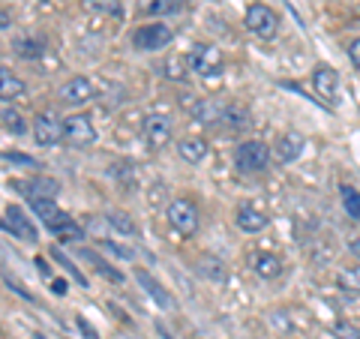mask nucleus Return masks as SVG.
I'll use <instances>...</instances> for the list:
<instances>
[{
	"instance_id": "1",
	"label": "nucleus",
	"mask_w": 360,
	"mask_h": 339,
	"mask_svg": "<svg viewBox=\"0 0 360 339\" xmlns=\"http://www.w3.org/2000/svg\"><path fill=\"white\" fill-rule=\"evenodd\" d=\"M165 219L180 237H193L201 225V213L193 198H174V201H168V207H165Z\"/></svg>"
},
{
	"instance_id": "2",
	"label": "nucleus",
	"mask_w": 360,
	"mask_h": 339,
	"mask_svg": "<svg viewBox=\"0 0 360 339\" xmlns=\"http://www.w3.org/2000/svg\"><path fill=\"white\" fill-rule=\"evenodd\" d=\"M186 66H189L193 75L217 78L225 70V58H222V51L217 49V45H195V49L186 54Z\"/></svg>"
},
{
	"instance_id": "3",
	"label": "nucleus",
	"mask_w": 360,
	"mask_h": 339,
	"mask_svg": "<svg viewBox=\"0 0 360 339\" xmlns=\"http://www.w3.org/2000/svg\"><path fill=\"white\" fill-rule=\"evenodd\" d=\"M234 165H238V172H243V174L264 172L270 165V148L258 139L243 141V144H238V151H234Z\"/></svg>"
},
{
	"instance_id": "4",
	"label": "nucleus",
	"mask_w": 360,
	"mask_h": 339,
	"mask_svg": "<svg viewBox=\"0 0 360 339\" xmlns=\"http://www.w3.org/2000/svg\"><path fill=\"white\" fill-rule=\"evenodd\" d=\"M174 39V30L162 25V21H148V25L135 27L132 33V45L139 51H162L165 45H172Z\"/></svg>"
},
{
	"instance_id": "5",
	"label": "nucleus",
	"mask_w": 360,
	"mask_h": 339,
	"mask_svg": "<svg viewBox=\"0 0 360 339\" xmlns=\"http://www.w3.org/2000/svg\"><path fill=\"white\" fill-rule=\"evenodd\" d=\"M243 25L258 39H274L276 30H279V18H276V13L270 6L252 4L250 9H246V15H243Z\"/></svg>"
},
{
	"instance_id": "6",
	"label": "nucleus",
	"mask_w": 360,
	"mask_h": 339,
	"mask_svg": "<svg viewBox=\"0 0 360 339\" xmlns=\"http://www.w3.org/2000/svg\"><path fill=\"white\" fill-rule=\"evenodd\" d=\"M63 141L75 151H84L96 141V129H94V120L87 115H70L63 120Z\"/></svg>"
},
{
	"instance_id": "7",
	"label": "nucleus",
	"mask_w": 360,
	"mask_h": 339,
	"mask_svg": "<svg viewBox=\"0 0 360 339\" xmlns=\"http://www.w3.org/2000/svg\"><path fill=\"white\" fill-rule=\"evenodd\" d=\"M4 229H6V234H13V237H18V241H25V243H37L39 241L37 222H33L27 217V210L18 207V205H9L4 210Z\"/></svg>"
},
{
	"instance_id": "8",
	"label": "nucleus",
	"mask_w": 360,
	"mask_h": 339,
	"mask_svg": "<svg viewBox=\"0 0 360 339\" xmlns=\"http://www.w3.org/2000/svg\"><path fill=\"white\" fill-rule=\"evenodd\" d=\"M312 90L321 105H330V108L336 105V99H340V75H336L333 66H319L312 72Z\"/></svg>"
},
{
	"instance_id": "9",
	"label": "nucleus",
	"mask_w": 360,
	"mask_h": 339,
	"mask_svg": "<svg viewBox=\"0 0 360 339\" xmlns=\"http://www.w3.org/2000/svg\"><path fill=\"white\" fill-rule=\"evenodd\" d=\"M33 139H37L39 148H54V144L63 141V120H58L51 111H42V115L33 117Z\"/></svg>"
},
{
	"instance_id": "10",
	"label": "nucleus",
	"mask_w": 360,
	"mask_h": 339,
	"mask_svg": "<svg viewBox=\"0 0 360 339\" xmlns=\"http://www.w3.org/2000/svg\"><path fill=\"white\" fill-rule=\"evenodd\" d=\"M58 96H60L63 105H84V103H90V99L96 96V87H94V82H90L87 75H72L70 82L60 84Z\"/></svg>"
},
{
	"instance_id": "11",
	"label": "nucleus",
	"mask_w": 360,
	"mask_h": 339,
	"mask_svg": "<svg viewBox=\"0 0 360 339\" xmlns=\"http://www.w3.org/2000/svg\"><path fill=\"white\" fill-rule=\"evenodd\" d=\"M141 132H144V141H148V148L150 151H160V148H165V144L172 141L174 127H172V120H168L165 115H150V117H144Z\"/></svg>"
},
{
	"instance_id": "12",
	"label": "nucleus",
	"mask_w": 360,
	"mask_h": 339,
	"mask_svg": "<svg viewBox=\"0 0 360 339\" xmlns=\"http://www.w3.org/2000/svg\"><path fill=\"white\" fill-rule=\"evenodd\" d=\"M303 148H307V141H303L300 132H285V135H279V141L274 148V156H276V162L291 165V162H297L303 156Z\"/></svg>"
},
{
	"instance_id": "13",
	"label": "nucleus",
	"mask_w": 360,
	"mask_h": 339,
	"mask_svg": "<svg viewBox=\"0 0 360 339\" xmlns=\"http://www.w3.org/2000/svg\"><path fill=\"white\" fill-rule=\"evenodd\" d=\"M234 225H238L243 234H258V231L267 229L270 219H267V213L255 210L252 205H240L238 210H234Z\"/></svg>"
},
{
	"instance_id": "14",
	"label": "nucleus",
	"mask_w": 360,
	"mask_h": 339,
	"mask_svg": "<svg viewBox=\"0 0 360 339\" xmlns=\"http://www.w3.org/2000/svg\"><path fill=\"white\" fill-rule=\"evenodd\" d=\"M18 189L27 196V201L30 198H51L54 201V196H60V184L54 177H45V174H37V177L25 180V184H18Z\"/></svg>"
},
{
	"instance_id": "15",
	"label": "nucleus",
	"mask_w": 360,
	"mask_h": 339,
	"mask_svg": "<svg viewBox=\"0 0 360 339\" xmlns=\"http://www.w3.org/2000/svg\"><path fill=\"white\" fill-rule=\"evenodd\" d=\"M135 279H139V286H141L144 291H148V298H150L160 309H174V298L168 295V291H165V288L160 286V282H156V279L148 274V270H135Z\"/></svg>"
},
{
	"instance_id": "16",
	"label": "nucleus",
	"mask_w": 360,
	"mask_h": 339,
	"mask_svg": "<svg viewBox=\"0 0 360 339\" xmlns=\"http://www.w3.org/2000/svg\"><path fill=\"white\" fill-rule=\"evenodd\" d=\"M250 123H252L250 108L240 105V103H229V105H225V111H222V123H219V127H225L229 132H243Z\"/></svg>"
},
{
	"instance_id": "17",
	"label": "nucleus",
	"mask_w": 360,
	"mask_h": 339,
	"mask_svg": "<svg viewBox=\"0 0 360 339\" xmlns=\"http://www.w3.org/2000/svg\"><path fill=\"white\" fill-rule=\"evenodd\" d=\"M189 111H193V117H195L198 123H205V127H217V123H222L225 105L217 103V99H198V103L189 108Z\"/></svg>"
},
{
	"instance_id": "18",
	"label": "nucleus",
	"mask_w": 360,
	"mask_h": 339,
	"mask_svg": "<svg viewBox=\"0 0 360 339\" xmlns=\"http://www.w3.org/2000/svg\"><path fill=\"white\" fill-rule=\"evenodd\" d=\"M25 94H27L25 82H21L9 66H4V70H0V99H4V103H13V99H21Z\"/></svg>"
},
{
	"instance_id": "19",
	"label": "nucleus",
	"mask_w": 360,
	"mask_h": 339,
	"mask_svg": "<svg viewBox=\"0 0 360 339\" xmlns=\"http://www.w3.org/2000/svg\"><path fill=\"white\" fill-rule=\"evenodd\" d=\"M49 231L54 237H60V241H82V237H84V229L70 217V213H60V217L49 225Z\"/></svg>"
},
{
	"instance_id": "20",
	"label": "nucleus",
	"mask_w": 360,
	"mask_h": 339,
	"mask_svg": "<svg viewBox=\"0 0 360 339\" xmlns=\"http://www.w3.org/2000/svg\"><path fill=\"white\" fill-rule=\"evenodd\" d=\"M177 153H180V160H186L189 165H198L207 160V141L205 139H184L177 144Z\"/></svg>"
},
{
	"instance_id": "21",
	"label": "nucleus",
	"mask_w": 360,
	"mask_h": 339,
	"mask_svg": "<svg viewBox=\"0 0 360 339\" xmlns=\"http://www.w3.org/2000/svg\"><path fill=\"white\" fill-rule=\"evenodd\" d=\"M252 270L262 279H276L279 274H283V262H279L276 255H270V252H255L252 255Z\"/></svg>"
},
{
	"instance_id": "22",
	"label": "nucleus",
	"mask_w": 360,
	"mask_h": 339,
	"mask_svg": "<svg viewBox=\"0 0 360 339\" xmlns=\"http://www.w3.org/2000/svg\"><path fill=\"white\" fill-rule=\"evenodd\" d=\"M78 255H82L84 262L94 264V270H96L99 276H105V279H111V282H123V274H120V270L111 267L99 252H94V250H87V246H82V250H78Z\"/></svg>"
},
{
	"instance_id": "23",
	"label": "nucleus",
	"mask_w": 360,
	"mask_h": 339,
	"mask_svg": "<svg viewBox=\"0 0 360 339\" xmlns=\"http://www.w3.org/2000/svg\"><path fill=\"white\" fill-rule=\"evenodd\" d=\"M0 120H4V129L9 135H25L27 132V123H25V117H21V111L13 108V103H4V108H0Z\"/></svg>"
},
{
	"instance_id": "24",
	"label": "nucleus",
	"mask_w": 360,
	"mask_h": 339,
	"mask_svg": "<svg viewBox=\"0 0 360 339\" xmlns=\"http://www.w3.org/2000/svg\"><path fill=\"white\" fill-rule=\"evenodd\" d=\"M105 222L115 229L117 234H127V237H139V225L132 222L129 213H123V210H111L105 213Z\"/></svg>"
},
{
	"instance_id": "25",
	"label": "nucleus",
	"mask_w": 360,
	"mask_h": 339,
	"mask_svg": "<svg viewBox=\"0 0 360 339\" xmlns=\"http://www.w3.org/2000/svg\"><path fill=\"white\" fill-rule=\"evenodd\" d=\"M30 210L37 213V219H42L45 229H49V225L63 213V210H58V205H54L51 198H30Z\"/></svg>"
},
{
	"instance_id": "26",
	"label": "nucleus",
	"mask_w": 360,
	"mask_h": 339,
	"mask_svg": "<svg viewBox=\"0 0 360 339\" xmlns=\"http://www.w3.org/2000/svg\"><path fill=\"white\" fill-rule=\"evenodd\" d=\"M13 51L25 60H39L42 58V42L37 37H18V39H13Z\"/></svg>"
},
{
	"instance_id": "27",
	"label": "nucleus",
	"mask_w": 360,
	"mask_h": 339,
	"mask_svg": "<svg viewBox=\"0 0 360 339\" xmlns=\"http://www.w3.org/2000/svg\"><path fill=\"white\" fill-rule=\"evenodd\" d=\"M87 13H94V15H111V18H123V6H120V0H82Z\"/></svg>"
},
{
	"instance_id": "28",
	"label": "nucleus",
	"mask_w": 360,
	"mask_h": 339,
	"mask_svg": "<svg viewBox=\"0 0 360 339\" xmlns=\"http://www.w3.org/2000/svg\"><path fill=\"white\" fill-rule=\"evenodd\" d=\"M141 9L150 15H174L184 9V0H141Z\"/></svg>"
},
{
	"instance_id": "29",
	"label": "nucleus",
	"mask_w": 360,
	"mask_h": 339,
	"mask_svg": "<svg viewBox=\"0 0 360 339\" xmlns=\"http://www.w3.org/2000/svg\"><path fill=\"white\" fill-rule=\"evenodd\" d=\"M336 286H340L342 291H348V295H360V264H352V267L340 270Z\"/></svg>"
},
{
	"instance_id": "30",
	"label": "nucleus",
	"mask_w": 360,
	"mask_h": 339,
	"mask_svg": "<svg viewBox=\"0 0 360 339\" xmlns=\"http://www.w3.org/2000/svg\"><path fill=\"white\" fill-rule=\"evenodd\" d=\"M198 274L201 276H207V279H217V282H222L225 276H229V270H225V264L219 262V258H201L198 262Z\"/></svg>"
},
{
	"instance_id": "31",
	"label": "nucleus",
	"mask_w": 360,
	"mask_h": 339,
	"mask_svg": "<svg viewBox=\"0 0 360 339\" xmlns=\"http://www.w3.org/2000/svg\"><path fill=\"white\" fill-rule=\"evenodd\" d=\"M340 192H342V207H345V213L352 219H360V192L352 189V186H342Z\"/></svg>"
},
{
	"instance_id": "32",
	"label": "nucleus",
	"mask_w": 360,
	"mask_h": 339,
	"mask_svg": "<svg viewBox=\"0 0 360 339\" xmlns=\"http://www.w3.org/2000/svg\"><path fill=\"white\" fill-rule=\"evenodd\" d=\"M51 258H54V262H58L60 267H66V274H70L75 282H78V286H87V279H84V274H78V267L70 262V258H66L60 250H51Z\"/></svg>"
},
{
	"instance_id": "33",
	"label": "nucleus",
	"mask_w": 360,
	"mask_h": 339,
	"mask_svg": "<svg viewBox=\"0 0 360 339\" xmlns=\"http://www.w3.org/2000/svg\"><path fill=\"white\" fill-rule=\"evenodd\" d=\"M103 252L117 255V258H123V262H135V250H132V246H123L117 241H103Z\"/></svg>"
},
{
	"instance_id": "34",
	"label": "nucleus",
	"mask_w": 360,
	"mask_h": 339,
	"mask_svg": "<svg viewBox=\"0 0 360 339\" xmlns=\"http://www.w3.org/2000/svg\"><path fill=\"white\" fill-rule=\"evenodd\" d=\"M165 78H172V82H180V78H184V72L189 70L186 66V60H180V58H172V60H165Z\"/></svg>"
},
{
	"instance_id": "35",
	"label": "nucleus",
	"mask_w": 360,
	"mask_h": 339,
	"mask_svg": "<svg viewBox=\"0 0 360 339\" xmlns=\"http://www.w3.org/2000/svg\"><path fill=\"white\" fill-rule=\"evenodd\" d=\"M4 165L9 168V165H13V168H37V160H30V156H25V153H4Z\"/></svg>"
},
{
	"instance_id": "36",
	"label": "nucleus",
	"mask_w": 360,
	"mask_h": 339,
	"mask_svg": "<svg viewBox=\"0 0 360 339\" xmlns=\"http://www.w3.org/2000/svg\"><path fill=\"white\" fill-rule=\"evenodd\" d=\"M333 333H336V339H360V327L352 321H336Z\"/></svg>"
},
{
	"instance_id": "37",
	"label": "nucleus",
	"mask_w": 360,
	"mask_h": 339,
	"mask_svg": "<svg viewBox=\"0 0 360 339\" xmlns=\"http://www.w3.org/2000/svg\"><path fill=\"white\" fill-rule=\"evenodd\" d=\"M348 58H352V60H354V66L360 70V37L348 42Z\"/></svg>"
},
{
	"instance_id": "38",
	"label": "nucleus",
	"mask_w": 360,
	"mask_h": 339,
	"mask_svg": "<svg viewBox=\"0 0 360 339\" xmlns=\"http://www.w3.org/2000/svg\"><path fill=\"white\" fill-rule=\"evenodd\" d=\"M66 279H51V295H58V298H63L66 295Z\"/></svg>"
},
{
	"instance_id": "39",
	"label": "nucleus",
	"mask_w": 360,
	"mask_h": 339,
	"mask_svg": "<svg viewBox=\"0 0 360 339\" xmlns=\"http://www.w3.org/2000/svg\"><path fill=\"white\" fill-rule=\"evenodd\" d=\"M78 327H82V333H87V339H99V336H96V331H94V327H90L84 319H78Z\"/></svg>"
},
{
	"instance_id": "40",
	"label": "nucleus",
	"mask_w": 360,
	"mask_h": 339,
	"mask_svg": "<svg viewBox=\"0 0 360 339\" xmlns=\"http://www.w3.org/2000/svg\"><path fill=\"white\" fill-rule=\"evenodd\" d=\"M37 267L42 270V276H51V267L45 264V258H37Z\"/></svg>"
},
{
	"instance_id": "41",
	"label": "nucleus",
	"mask_w": 360,
	"mask_h": 339,
	"mask_svg": "<svg viewBox=\"0 0 360 339\" xmlns=\"http://www.w3.org/2000/svg\"><path fill=\"white\" fill-rule=\"evenodd\" d=\"M348 250H352V252L360 258V237H354V241H348Z\"/></svg>"
}]
</instances>
